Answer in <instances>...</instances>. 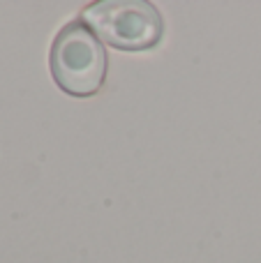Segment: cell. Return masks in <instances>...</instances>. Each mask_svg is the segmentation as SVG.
Segmentation results:
<instances>
[{"mask_svg":"<svg viewBox=\"0 0 261 263\" xmlns=\"http://www.w3.org/2000/svg\"><path fill=\"white\" fill-rule=\"evenodd\" d=\"M49 69L60 90L83 100L102 90L109 74V58L95 32L81 18H72L51 42Z\"/></svg>","mask_w":261,"mask_h":263,"instance_id":"cell-1","label":"cell"},{"mask_svg":"<svg viewBox=\"0 0 261 263\" xmlns=\"http://www.w3.org/2000/svg\"><path fill=\"white\" fill-rule=\"evenodd\" d=\"M81 21L118 51H151L164 37V18L148 0H100L83 7Z\"/></svg>","mask_w":261,"mask_h":263,"instance_id":"cell-2","label":"cell"}]
</instances>
